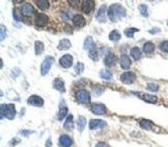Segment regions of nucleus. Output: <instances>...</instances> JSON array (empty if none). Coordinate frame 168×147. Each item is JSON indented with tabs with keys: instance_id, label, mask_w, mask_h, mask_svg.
Returning a JSON list of instances; mask_svg holds the SVG:
<instances>
[{
	"instance_id": "obj_27",
	"label": "nucleus",
	"mask_w": 168,
	"mask_h": 147,
	"mask_svg": "<svg viewBox=\"0 0 168 147\" xmlns=\"http://www.w3.org/2000/svg\"><path fill=\"white\" fill-rule=\"evenodd\" d=\"M85 125H86V119L83 116H79L78 121H77V127H78L79 131H82L85 128Z\"/></svg>"
},
{
	"instance_id": "obj_38",
	"label": "nucleus",
	"mask_w": 168,
	"mask_h": 147,
	"mask_svg": "<svg viewBox=\"0 0 168 147\" xmlns=\"http://www.w3.org/2000/svg\"><path fill=\"white\" fill-rule=\"evenodd\" d=\"M160 49H161L163 52H167L168 53V41H164V42H162L161 45H160Z\"/></svg>"
},
{
	"instance_id": "obj_26",
	"label": "nucleus",
	"mask_w": 168,
	"mask_h": 147,
	"mask_svg": "<svg viewBox=\"0 0 168 147\" xmlns=\"http://www.w3.org/2000/svg\"><path fill=\"white\" fill-rule=\"evenodd\" d=\"M44 48H45V46H44V43L41 42V41H37L34 44V50H35V55H40L43 53L44 51Z\"/></svg>"
},
{
	"instance_id": "obj_19",
	"label": "nucleus",
	"mask_w": 168,
	"mask_h": 147,
	"mask_svg": "<svg viewBox=\"0 0 168 147\" xmlns=\"http://www.w3.org/2000/svg\"><path fill=\"white\" fill-rule=\"evenodd\" d=\"M120 67L123 69H125V70H127V69H129L130 68V66H131V60H130V58H129L127 55H123L120 56Z\"/></svg>"
},
{
	"instance_id": "obj_16",
	"label": "nucleus",
	"mask_w": 168,
	"mask_h": 147,
	"mask_svg": "<svg viewBox=\"0 0 168 147\" xmlns=\"http://www.w3.org/2000/svg\"><path fill=\"white\" fill-rule=\"evenodd\" d=\"M21 12H22V14L24 15V16L28 17V16H31V15L33 14L34 9H33V6L30 3H24L22 6Z\"/></svg>"
},
{
	"instance_id": "obj_41",
	"label": "nucleus",
	"mask_w": 168,
	"mask_h": 147,
	"mask_svg": "<svg viewBox=\"0 0 168 147\" xmlns=\"http://www.w3.org/2000/svg\"><path fill=\"white\" fill-rule=\"evenodd\" d=\"M21 134H22V136L27 137V136H29L30 134H32V131H31V130H22Z\"/></svg>"
},
{
	"instance_id": "obj_1",
	"label": "nucleus",
	"mask_w": 168,
	"mask_h": 147,
	"mask_svg": "<svg viewBox=\"0 0 168 147\" xmlns=\"http://www.w3.org/2000/svg\"><path fill=\"white\" fill-rule=\"evenodd\" d=\"M107 14H108V17H109V19L111 20V21L116 22L118 19L123 18L126 16V9H123V6H121L120 4L115 3V4H112V6H109Z\"/></svg>"
},
{
	"instance_id": "obj_15",
	"label": "nucleus",
	"mask_w": 168,
	"mask_h": 147,
	"mask_svg": "<svg viewBox=\"0 0 168 147\" xmlns=\"http://www.w3.org/2000/svg\"><path fill=\"white\" fill-rule=\"evenodd\" d=\"M53 88L55 90H57L59 92H66V88H64V81L61 78H55L53 81Z\"/></svg>"
},
{
	"instance_id": "obj_25",
	"label": "nucleus",
	"mask_w": 168,
	"mask_h": 147,
	"mask_svg": "<svg viewBox=\"0 0 168 147\" xmlns=\"http://www.w3.org/2000/svg\"><path fill=\"white\" fill-rule=\"evenodd\" d=\"M140 127L143 128V130H152V127H154V123H152L151 120L142 119L140 121Z\"/></svg>"
},
{
	"instance_id": "obj_22",
	"label": "nucleus",
	"mask_w": 168,
	"mask_h": 147,
	"mask_svg": "<svg viewBox=\"0 0 168 147\" xmlns=\"http://www.w3.org/2000/svg\"><path fill=\"white\" fill-rule=\"evenodd\" d=\"M74 117H73V115H69L68 117H66V121H64V128H66V130H73V127H74Z\"/></svg>"
},
{
	"instance_id": "obj_39",
	"label": "nucleus",
	"mask_w": 168,
	"mask_h": 147,
	"mask_svg": "<svg viewBox=\"0 0 168 147\" xmlns=\"http://www.w3.org/2000/svg\"><path fill=\"white\" fill-rule=\"evenodd\" d=\"M13 17H14V19L16 20L17 22H20V21H21V17H20L19 15H18V13H17L16 9H14V11H13Z\"/></svg>"
},
{
	"instance_id": "obj_28",
	"label": "nucleus",
	"mask_w": 168,
	"mask_h": 147,
	"mask_svg": "<svg viewBox=\"0 0 168 147\" xmlns=\"http://www.w3.org/2000/svg\"><path fill=\"white\" fill-rule=\"evenodd\" d=\"M143 51L145 53H152L155 51V45L152 42H146L143 45Z\"/></svg>"
},
{
	"instance_id": "obj_10",
	"label": "nucleus",
	"mask_w": 168,
	"mask_h": 147,
	"mask_svg": "<svg viewBox=\"0 0 168 147\" xmlns=\"http://www.w3.org/2000/svg\"><path fill=\"white\" fill-rule=\"evenodd\" d=\"M48 21H49V18L47 17V15H45V14H38L34 19L35 25L38 27L45 26V25L48 23Z\"/></svg>"
},
{
	"instance_id": "obj_36",
	"label": "nucleus",
	"mask_w": 168,
	"mask_h": 147,
	"mask_svg": "<svg viewBox=\"0 0 168 147\" xmlns=\"http://www.w3.org/2000/svg\"><path fill=\"white\" fill-rule=\"evenodd\" d=\"M0 39H1V41L2 40H4V38L6 37V27L4 26V25H0Z\"/></svg>"
},
{
	"instance_id": "obj_4",
	"label": "nucleus",
	"mask_w": 168,
	"mask_h": 147,
	"mask_svg": "<svg viewBox=\"0 0 168 147\" xmlns=\"http://www.w3.org/2000/svg\"><path fill=\"white\" fill-rule=\"evenodd\" d=\"M76 99L80 104H86L90 101V94L86 90H79V91L76 93Z\"/></svg>"
},
{
	"instance_id": "obj_40",
	"label": "nucleus",
	"mask_w": 168,
	"mask_h": 147,
	"mask_svg": "<svg viewBox=\"0 0 168 147\" xmlns=\"http://www.w3.org/2000/svg\"><path fill=\"white\" fill-rule=\"evenodd\" d=\"M95 147H109V145L105 142H99V143L95 144Z\"/></svg>"
},
{
	"instance_id": "obj_3",
	"label": "nucleus",
	"mask_w": 168,
	"mask_h": 147,
	"mask_svg": "<svg viewBox=\"0 0 168 147\" xmlns=\"http://www.w3.org/2000/svg\"><path fill=\"white\" fill-rule=\"evenodd\" d=\"M54 61L55 60H54L53 56H50V55L46 56L45 60H44V62L42 63V65H41V74H42V75H46V74L49 73Z\"/></svg>"
},
{
	"instance_id": "obj_35",
	"label": "nucleus",
	"mask_w": 168,
	"mask_h": 147,
	"mask_svg": "<svg viewBox=\"0 0 168 147\" xmlns=\"http://www.w3.org/2000/svg\"><path fill=\"white\" fill-rule=\"evenodd\" d=\"M146 88L147 90H149V91L152 92H157L158 90H159V86H158L157 84H155V82H148Z\"/></svg>"
},
{
	"instance_id": "obj_2",
	"label": "nucleus",
	"mask_w": 168,
	"mask_h": 147,
	"mask_svg": "<svg viewBox=\"0 0 168 147\" xmlns=\"http://www.w3.org/2000/svg\"><path fill=\"white\" fill-rule=\"evenodd\" d=\"M15 116H16V107L14 104H1V119L5 117L9 120H13Z\"/></svg>"
},
{
	"instance_id": "obj_9",
	"label": "nucleus",
	"mask_w": 168,
	"mask_h": 147,
	"mask_svg": "<svg viewBox=\"0 0 168 147\" xmlns=\"http://www.w3.org/2000/svg\"><path fill=\"white\" fill-rule=\"evenodd\" d=\"M106 125V122L102 119H91L89 122V128L91 130H101Z\"/></svg>"
},
{
	"instance_id": "obj_42",
	"label": "nucleus",
	"mask_w": 168,
	"mask_h": 147,
	"mask_svg": "<svg viewBox=\"0 0 168 147\" xmlns=\"http://www.w3.org/2000/svg\"><path fill=\"white\" fill-rule=\"evenodd\" d=\"M19 142H20L19 139H15V140H12V141H11V143H9V145H11V146H15L17 143H19Z\"/></svg>"
},
{
	"instance_id": "obj_18",
	"label": "nucleus",
	"mask_w": 168,
	"mask_h": 147,
	"mask_svg": "<svg viewBox=\"0 0 168 147\" xmlns=\"http://www.w3.org/2000/svg\"><path fill=\"white\" fill-rule=\"evenodd\" d=\"M144 101L148 102V104H156L158 101V97L156 95H151V94H145V93H140L139 95Z\"/></svg>"
},
{
	"instance_id": "obj_34",
	"label": "nucleus",
	"mask_w": 168,
	"mask_h": 147,
	"mask_svg": "<svg viewBox=\"0 0 168 147\" xmlns=\"http://www.w3.org/2000/svg\"><path fill=\"white\" fill-rule=\"evenodd\" d=\"M138 9L143 17H148V9H147L145 4H140V6H138Z\"/></svg>"
},
{
	"instance_id": "obj_24",
	"label": "nucleus",
	"mask_w": 168,
	"mask_h": 147,
	"mask_svg": "<svg viewBox=\"0 0 168 147\" xmlns=\"http://www.w3.org/2000/svg\"><path fill=\"white\" fill-rule=\"evenodd\" d=\"M131 56L135 61L140 60V58H142V52H141L140 48H138V47H133V48H132L131 49Z\"/></svg>"
},
{
	"instance_id": "obj_37",
	"label": "nucleus",
	"mask_w": 168,
	"mask_h": 147,
	"mask_svg": "<svg viewBox=\"0 0 168 147\" xmlns=\"http://www.w3.org/2000/svg\"><path fill=\"white\" fill-rule=\"evenodd\" d=\"M75 70H76L77 74H81L82 72H83V70H84V65L82 63H78L76 65V68H75Z\"/></svg>"
},
{
	"instance_id": "obj_20",
	"label": "nucleus",
	"mask_w": 168,
	"mask_h": 147,
	"mask_svg": "<svg viewBox=\"0 0 168 147\" xmlns=\"http://www.w3.org/2000/svg\"><path fill=\"white\" fill-rule=\"evenodd\" d=\"M92 7H94V1H87V0H85V1H82V12L84 13V14H89L90 12H91Z\"/></svg>"
},
{
	"instance_id": "obj_5",
	"label": "nucleus",
	"mask_w": 168,
	"mask_h": 147,
	"mask_svg": "<svg viewBox=\"0 0 168 147\" xmlns=\"http://www.w3.org/2000/svg\"><path fill=\"white\" fill-rule=\"evenodd\" d=\"M136 79V75L134 72H125L120 75V81L123 82V84L130 85L133 84Z\"/></svg>"
},
{
	"instance_id": "obj_23",
	"label": "nucleus",
	"mask_w": 168,
	"mask_h": 147,
	"mask_svg": "<svg viewBox=\"0 0 168 147\" xmlns=\"http://www.w3.org/2000/svg\"><path fill=\"white\" fill-rule=\"evenodd\" d=\"M57 48L59 50H68V49L71 48V42H70L68 39L60 40V42H59L57 45Z\"/></svg>"
},
{
	"instance_id": "obj_14",
	"label": "nucleus",
	"mask_w": 168,
	"mask_h": 147,
	"mask_svg": "<svg viewBox=\"0 0 168 147\" xmlns=\"http://www.w3.org/2000/svg\"><path fill=\"white\" fill-rule=\"evenodd\" d=\"M72 21H73V24L77 27H83L85 25V23H86L85 18L79 14L75 15V16L73 17V19H72Z\"/></svg>"
},
{
	"instance_id": "obj_21",
	"label": "nucleus",
	"mask_w": 168,
	"mask_h": 147,
	"mask_svg": "<svg viewBox=\"0 0 168 147\" xmlns=\"http://www.w3.org/2000/svg\"><path fill=\"white\" fill-rule=\"evenodd\" d=\"M99 51H98V48H97V45L95 44H94V45L91 46V47L89 48V50H88V55H89V58H91V60H94V61H98L99 60Z\"/></svg>"
},
{
	"instance_id": "obj_44",
	"label": "nucleus",
	"mask_w": 168,
	"mask_h": 147,
	"mask_svg": "<svg viewBox=\"0 0 168 147\" xmlns=\"http://www.w3.org/2000/svg\"><path fill=\"white\" fill-rule=\"evenodd\" d=\"M46 146H47V147H51V146H52V142H51V139L50 138H49L48 141L46 142Z\"/></svg>"
},
{
	"instance_id": "obj_13",
	"label": "nucleus",
	"mask_w": 168,
	"mask_h": 147,
	"mask_svg": "<svg viewBox=\"0 0 168 147\" xmlns=\"http://www.w3.org/2000/svg\"><path fill=\"white\" fill-rule=\"evenodd\" d=\"M73 144V140L68 135H61L59 138V146L60 147H70Z\"/></svg>"
},
{
	"instance_id": "obj_31",
	"label": "nucleus",
	"mask_w": 168,
	"mask_h": 147,
	"mask_svg": "<svg viewBox=\"0 0 168 147\" xmlns=\"http://www.w3.org/2000/svg\"><path fill=\"white\" fill-rule=\"evenodd\" d=\"M37 6L38 9H43V11H45V9H49V1H47V0H38V1H37Z\"/></svg>"
},
{
	"instance_id": "obj_8",
	"label": "nucleus",
	"mask_w": 168,
	"mask_h": 147,
	"mask_svg": "<svg viewBox=\"0 0 168 147\" xmlns=\"http://www.w3.org/2000/svg\"><path fill=\"white\" fill-rule=\"evenodd\" d=\"M106 12H107V6H106V4L101 6L100 9H98L97 15H95V19L100 23H103L106 21Z\"/></svg>"
},
{
	"instance_id": "obj_17",
	"label": "nucleus",
	"mask_w": 168,
	"mask_h": 147,
	"mask_svg": "<svg viewBox=\"0 0 168 147\" xmlns=\"http://www.w3.org/2000/svg\"><path fill=\"white\" fill-rule=\"evenodd\" d=\"M115 63H116V56L113 55V53H108L107 55L105 56V58H104V64L106 66H108V67H112V66H114L115 65Z\"/></svg>"
},
{
	"instance_id": "obj_30",
	"label": "nucleus",
	"mask_w": 168,
	"mask_h": 147,
	"mask_svg": "<svg viewBox=\"0 0 168 147\" xmlns=\"http://www.w3.org/2000/svg\"><path fill=\"white\" fill-rule=\"evenodd\" d=\"M120 33L117 32V30H112L110 33H109V40L112 41V42H117L118 40L120 39Z\"/></svg>"
},
{
	"instance_id": "obj_33",
	"label": "nucleus",
	"mask_w": 168,
	"mask_h": 147,
	"mask_svg": "<svg viewBox=\"0 0 168 147\" xmlns=\"http://www.w3.org/2000/svg\"><path fill=\"white\" fill-rule=\"evenodd\" d=\"M136 32H138V28H135V27H129V28H126V29H125V35H126L128 38H133L134 33H135Z\"/></svg>"
},
{
	"instance_id": "obj_29",
	"label": "nucleus",
	"mask_w": 168,
	"mask_h": 147,
	"mask_svg": "<svg viewBox=\"0 0 168 147\" xmlns=\"http://www.w3.org/2000/svg\"><path fill=\"white\" fill-rule=\"evenodd\" d=\"M100 76L101 78L105 79V81H110L112 78V73H111V71L107 70V69H104V70H101Z\"/></svg>"
},
{
	"instance_id": "obj_7",
	"label": "nucleus",
	"mask_w": 168,
	"mask_h": 147,
	"mask_svg": "<svg viewBox=\"0 0 168 147\" xmlns=\"http://www.w3.org/2000/svg\"><path fill=\"white\" fill-rule=\"evenodd\" d=\"M27 104L33 107H43L44 104V99L42 97L38 96V95H31L27 99Z\"/></svg>"
},
{
	"instance_id": "obj_6",
	"label": "nucleus",
	"mask_w": 168,
	"mask_h": 147,
	"mask_svg": "<svg viewBox=\"0 0 168 147\" xmlns=\"http://www.w3.org/2000/svg\"><path fill=\"white\" fill-rule=\"evenodd\" d=\"M73 61L74 58L71 55H64L59 60V64L63 68H70V67H72V65H73Z\"/></svg>"
},
{
	"instance_id": "obj_43",
	"label": "nucleus",
	"mask_w": 168,
	"mask_h": 147,
	"mask_svg": "<svg viewBox=\"0 0 168 147\" xmlns=\"http://www.w3.org/2000/svg\"><path fill=\"white\" fill-rule=\"evenodd\" d=\"M70 28H71V26H70V25H66V28H64V30H66V32H68V33H72V32H73V30H71Z\"/></svg>"
},
{
	"instance_id": "obj_12",
	"label": "nucleus",
	"mask_w": 168,
	"mask_h": 147,
	"mask_svg": "<svg viewBox=\"0 0 168 147\" xmlns=\"http://www.w3.org/2000/svg\"><path fill=\"white\" fill-rule=\"evenodd\" d=\"M68 115V107L66 104L64 100H60V104H59V112L57 115V118L59 121L63 120V118Z\"/></svg>"
},
{
	"instance_id": "obj_45",
	"label": "nucleus",
	"mask_w": 168,
	"mask_h": 147,
	"mask_svg": "<svg viewBox=\"0 0 168 147\" xmlns=\"http://www.w3.org/2000/svg\"><path fill=\"white\" fill-rule=\"evenodd\" d=\"M156 32H160V28H156V29L149 30V33H156Z\"/></svg>"
},
{
	"instance_id": "obj_11",
	"label": "nucleus",
	"mask_w": 168,
	"mask_h": 147,
	"mask_svg": "<svg viewBox=\"0 0 168 147\" xmlns=\"http://www.w3.org/2000/svg\"><path fill=\"white\" fill-rule=\"evenodd\" d=\"M90 111L95 115H103L106 112V107L103 104H92Z\"/></svg>"
},
{
	"instance_id": "obj_32",
	"label": "nucleus",
	"mask_w": 168,
	"mask_h": 147,
	"mask_svg": "<svg viewBox=\"0 0 168 147\" xmlns=\"http://www.w3.org/2000/svg\"><path fill=\"white\" fill-rule=\"evenodd\" d=\"M94 41H92V38L90 37V36H88L86 39H85L84 41V45H83V48L85 49V50H89V48L91 47L92 45H94Z\"/></svg>"
}]
</instances>
